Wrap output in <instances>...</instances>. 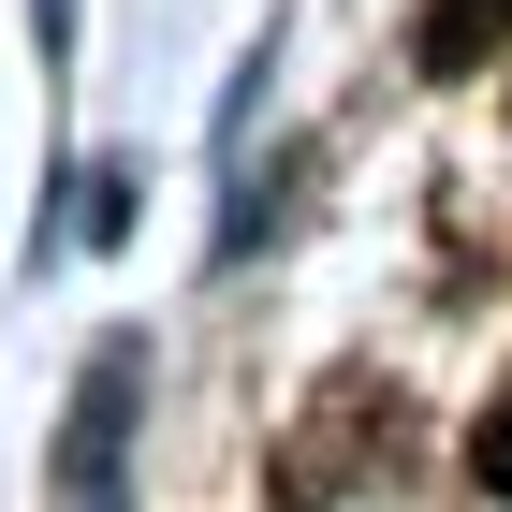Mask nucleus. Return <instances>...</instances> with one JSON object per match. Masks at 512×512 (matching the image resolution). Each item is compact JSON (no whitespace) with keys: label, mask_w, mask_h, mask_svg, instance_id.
Segmentation results:
<instances>
[{"label":"nucleus","mask_w":512,"mask_h":512,"mask_svg":"<svg viewBox=\"0 0 512 512\" xmlns=\"http://www.w3.org/2000/svg\"><path fill=\"white\" fill-rule=\"evenodd\" d=\"M498 44H512V0H425V30H410V59H425V74L454 88V74H483Z\"/></svg>","instance_id":"nucleus-1"},{"label":"nucleus","mask_w":512,"mask_h":512,"mask_svg":"<svg viewBox=\"0 0 512 512\" xmlns=\"http://www.w3.org/2000/svg\"><path fill=\"white\" fill-rule=\"evenodd\" d=\"M469 483H483V498H512V381L483 395V425H469Z\"/></svg>","instance_id":"nucleus-2"}]
</instances>
